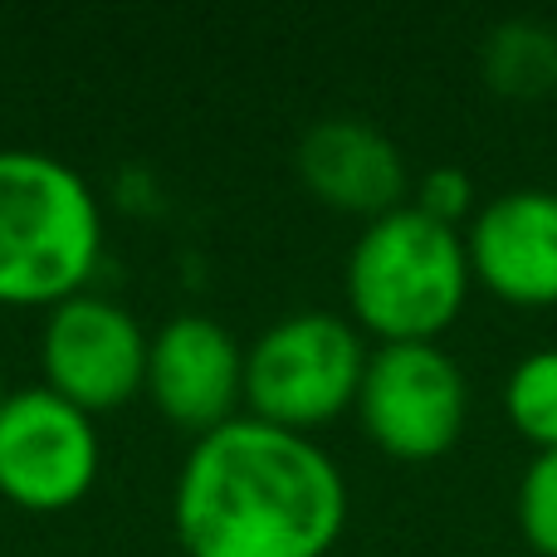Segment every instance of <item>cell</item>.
Here are the masks:
<instances>
[{
  "mask_svg": "<svg viewBox=\"0 0 557 557\" xmlns=\"http://www.w3.org/2000/svg\"><path fill=\"white\" fill-rule=\"evenodd\" d=\"M103 215L49 152H0V304H64L94 274Z\"/></svg>",
  "mask_w": 557,
  "mask_h": 557,
  "instance_id": "3957f363",
  "label": "cell"
},
{
  "mask_svg": "<svg viewBox=\"0 0 557 557\" xmlns=\"http://www.w3.org/2000/svg\"><path fill=\"white\" fill-rule=\"evenodd\" d=\"M98 474V431L88 411L49 386L10 392L0 406V494L20 509L54 513L88 494Z\"/></svg>",
  "mask_w": 557,
  "mask_h": 557,
  "instance_id": "8992f818",
  "label": "cell"
},
{
  "mask_svg": "<svg viewBox=\"0 0 557 557\" xmlns=\"http://www.w3.org/2000/svg\"><path fill=\"white\" fill-rule=\"evenodd\" d=\"M519 529L543 557H557V450H539L519 480Z\"/></svg>",
  "mask_w": 557,
  "mask_h": 557,
  "instance_id": "4fadbf2b",
  "label": "cell"
},
{
  "mask_svg": "<svg viewBox=\"0 0 557 557\" xmlns=\"http://www.w3.org/2000/svg\"><path fill=\"white\" fill-rule=\"evenodd\" d=\"M172 519L186 557H323L347 523V484L308 435L231 416L196 435Z\"/></svg>",
  "mask_w": 557,
  "mask_h": 557,
  "instance_id": "6da1fadb",
  "label": "cell"
},
{
  "mask_svg": "<svg viewBox=\"0 0 557 557\" xmlns=\"http://www.w3.org/2000/svg\"><path fill=\"white\" fill-rule=\"evenodd\" d=\"M484 84L504 98H543L557 88V29L543 20H504L484 39Z\"/></svg>",
  "mask_w": 557,
  "mask_h": 557,
  "instance_id": "8fae6325",
  "label": "cell"
},
{
  "mask_svg": "<svg viewBox=\"0 0 557 557\" xmlns=\"http://www.w3.org/2000/svg\"><path fill=\"white\" fill-rule=\"evenodd\" d=\"M147 392L166 421L186 431H215L231 421L245 396V352L215 318L182 313L152 337L147 352Z\"/></svg>",
  "mask_w": 557,
  "mask_h": 557,
  "instance_id": "9c48e42d",
  "label": "cell"
},
{
  "mask_svg": "<svg viewBox=\"0 0 557 557\" xmlns=\"http://www.w3.org/2000/svg\"><path fill=\"white\" fill-rule=\"evenodd\" d=\"M367 372V347L357 327L337 313H294L260 333L245 352V401L260 421L304 435L357 406Z\"/></svg>",
  "mask_w": 557,
  "mask_h": 557,
  "instance_id": "277c9868",
  "label": "cell"
},
{
  "mask_svg": "<svg viewBox=\"0 0 557 557\" xmlns=\"http://www.w3.org/2000/svg\"><path fill=\"white\" fill-rule=\"evenodd\" d=\"M45 386L74 401L78 411H113L147 386V343L143 323L127 308L94 294H74L54 304L45 323Z\"/></svg>",
  "mask_w": 557,
  "mask_h": 557,
  "instance_id": "52a82bcc",
  "label": "cell"
},
{
  "mask_svg": "<svg viewBox=\"0 0 557 557\" xmlns=\"http://www.w3.org/2000/svg\"><path fill=\"white\" fill-rule=\"evenodd\" d=\"M504 411L523 441L557 450V347H539L513 367L504 382Z\"/></svg>",
  "mask_w": 557,
  "mask_h": 557,
  "instance_id": "7c38bea8",
  "label": "cell"
},
{
  "mask_svg": "<svg viewBox=\"0 0 557 557\" xmlns=\"http://www.w3.org/2000/svg\"><path fill=\"white\" fill-rule=\"evenodd\" d=\"M470 386L435 343H382L367 357L357 416L367 435L396 460H435L465 431Z\"/></svg>",
  "mask_w": 557,
  "mask_h": 557,
  "instance_id": "5b68a950",
  "label": "cell"
},
{
  "mask_svg": "<svg viewBox=\"0 0 557 557\" xmlns=\"http://www.w3.org/2000/svg\"><path fill=\"white\" fill-rule=\"evenodd\" d=\"M416 211H425L441 225L465 221L474 211V182L460 166H435V172H425L421 191H416Z\"/></svg>",
  "mask_w": 557,
  "mask_h": 557,
  "instance_id": "5bb4252c",
  "label": "cell"
},
{
  "mask_svg": "<svg viewBox=\"0 0 557 557\" xmlns=\"http://www.w3.org/2000/svg\"><path fill=\"white\" fill-rule=\"evenodd\" d=\"M298 172L318 201L352 215H386L406 196V162L362 117H323L298 143Z\"/></svg>",
  "mask_w": 557,
  "mask_h": 557,
  "instance_id": "30bf717a",
  "label": "cell"
},
{
  "mask_svg": "<svg viewBox=\"0 0 557 557\" xmlns=\"http://www.w3.org/2000/svg\"><path fill=\"white\" fill-rule=\"evenodd\" d=\"M5 396H10V392H5V376H0V406H5Z\"/></svg>",
  "mask_w": 557,
  "mask_h": 557,
  "instance_id": "9a60e30c",
  "label": "cell"
},
{
  "mask_svg": "<svg viewBox=\"0 0 557 557\" xmlns=\"http://www.w3.org/2000/svg\"><path fill=\"white\" fill-rule=\"evenodd\" d=\"M470 274L490 294L519 308H553L557 304V191L519 186L484 211H474L470 235Z\"/></svg>",
  "mask_w": 557,
  "mask_h": 557,
  "instance_id": "ba28073f",
  "label": "cell"
},
{
  "mask_svg": "<svg viewBox=\"0 0 557 557\" xmlns=\"http://www.w3.org/2000/svg\"><path fill=\"white\" fill-rule=\"evenodd\" d=\"M470 250L455 225L416 206L367 221L347 255V304L382 343H435L470 294Z\"/></svg>",
  "mask_w": 557,
  "mask_h": 557,
  "instance_id": "7a4b0ae2",
  "label": "cell"
}]
</instances>
